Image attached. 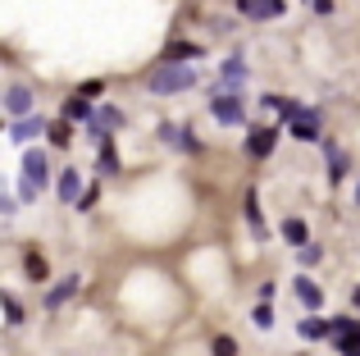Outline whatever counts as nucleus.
Listing matches in <instances>:
<instances>
[{
	"label": "nucleus",
	"mask_w": 360,
	"mask_h": 356,
	"mask_svg": "<svg viewBox=\"0 0 360 356\" xmlns=\"http://www.w3.org/2000/svg\"><path fill=\"white\" fill-rule=\"evenodd\" d=\"M315 5V14H333V0H310Z\"/></svg>",
	"instance_id": "c756f323"
},
{
	"label": "nucleus",
	"mask_w": 360,
	"mask_h": 356,
	"mask_svg": "<svg viewBox=\"0 0 360 356\" xmlns=\"http://www.w3.org/2000/svg\"><path fill=\"white\" fill-rule=\"evenodd\" d=\"M242 78H246V60H242V55H229V60L219 64V82H233V87H242Z\"/></svg>",
	"instance_id": "dca6fc26"
},
{
	"label": "nucleus",
	"mask_w": 360,
	"mask_h": 356,
	"mask_svg": "<svg viewBox=\"0 0 360 356\" xmlns=\"http://www.w3.org/2000/svg\"><path fill=\"white\" fill-rule=\"evenodd\" d=\"M46 119L41 115H23V119H14V128H9V137H14V142H32V137H41L46 133Z\"/></svg>",
	"instance_id": "1a4fd4ad"
},
{
	"label": "nucleus",
	"mask_w": 360,
	"mask_h": 356,
	"mask_svg": "<svg viewBox=\"0 0 360 356\" xmlns=\"http://www.w3.org/2000/svg\"><path fill=\"white\" fill-rule=\"evenodd\" d=\"M288 128H292L297 142H319V115H315V110H306L301 119H288Z\"/></svg>",
	"instance_id": "9d476101"
},
{
	"label": "nucleus",
	"mask_w": 360,
	"mask_h": 356,
	"mask_svg": "<svg viewBox=\"0 0 360 356\" xmlns=\"http://www.w3.org/2000/svg\"><path fill=\"white\" fill-rule=\"evenodd\" d=\"M160 137H165L169 146H178V151H201V142L187 133V124H165V128H160Z\"/></svg>",
	"instance_id": "9b49d317"
},
{
	"label": "nucleus",
	"mask_w": 360,
	"mask_h": 356,
	"mask_svg": "<svg viewBox=\"0 0 360 356\" xmlns=\"http://www.w3.org/2000/svg\"><path fill=\"white\" fill-rule=\"evenodd\" d=\"M242 18H255V23H274L283 18V0H238Z\"/></svg>",
	"instance_id": "39448f33"
},
{
	"label": "nucleus",
	"mask_w": 360,
	"mask_h": 356,
	"mask_svg": "<svg viewBox=\"0 0 360 356\" xmlns=\"http://www.w3.org/2000/svg\"><path fill=\"white\" fill-rule=\"evenodd\" d=\"M192 87H196V69L183 60H165L146 73V91H155V96H178V91H192Z\"/></svg>",
	"instance_id": "f257e3e1"
},
{
	"label": "nucleus",
	"mask_w": 360,
	"mask_h": 356,
	"mask_svg": "<svg viewBox=\"0 0 360 356\" xmlns=\"http://www.w3.org/2000/svg\"><path fill=\"white\" fill-rule=\"evenodd\" d=\"M82 288V274H69V279H60V284L46 293V311H60L64 302H73V293Z\"/></svg>",
	"instance_id": "0eeeda50"
},
{
	"label": "nucleus",
	"mask_w": 360,
	"mask_h": 356,
	"mask_svg": "<svg viewBox=\"0 0 360 356\" xmlns=\"http://www.w3.org/2000/svg\"><path fill=\"white\" fill-rule=\"evenodd\" d=\"M101 174H119L123 165H119V151H115V142H101V165H96Z\"/></svg>",
	"instance_id": "aec40b11"
},
{
	"label": "nucleus",
	"mask_w": 360,
	"mask_h": 356,
	"mask_svg": "<svg viewBox=\"0 0 360 356\" xmlns=\"http://www.w3.org/2000/svg\"><path fill=\"white\" fill-rule=\"evenodd\" d=\"M356 201H360V178H356Z\"/></svg>",
	"instance_id": "7c9ffc66"
},
{
	"label": "nucleus",
	"mask_w": 360,
	"mask_h": 356,
	"mask_svg": "<svg viewBox=\"0 0 360 356\" xmlns=\"http://www.w3.org/2000/svg\"><path fill=\"white\" fill-rule=\"evenodd\" d=\"M292 293H297V297H301V302H306V306H310V311H319V306H324V293H319V288H315V284H310V279H306V274H292Z\"/></svg>",
	"instance_id": "ddd939ff"
},
{
	"label": "nucleus",
	"mask_w": 360,
	"mask_h": 356,
	"mask_svg": "<svg viewBox=\"0 0 360 356\" xmlns=\"http://www.w3.org/2000/svg\"><path fill=\"white\" fill-rule=\"evenodd\" d=\"M301 338H310V343H319V338H328V320H301Z\"/></svg>",
	"instance_id": "4be33fe9"
},
{
	"label": "nucleus",
	"mask_w": 360,
	"mask_h": 356,
	"mask_svg": "<svg viewBox=\"0 0 360 356\" xmlns=\"http://www.w3.org/2000/svg\"><path fill=\"white\" fill-rule=\"evenodd\" d=\"M37 192H41V187H37L32 178H23V183H18V196H23V201H37Z\"/></svg>",
	"instance_id": "cd10ccee"
},
{
	"label": "nucleus",
	"mask_w": 360,
	"mask_h": 356,
	"mask_svg": "<svg viewBox=\"0 0 360 356\" xmlns=\"http://www.w3.org/2000/svg\"><path fill=\"white\" fill-rule=\"evenodd\" d=\"M101 91H105V82H101V78H91V82H82V87H78V96H87V101H96V96H101Z\"/></svg>",
	"instance_id": "bb28decb"
},
{
	"label": "nucleus",
	"mask_w": 360,
	"mask_h": 356,
	"mask_svg": "<svg viewBox=\"0 0 360 356\" xmlns=\"http://www.w3.org/2000/svg\"><path fill=\"white\" fill-rule=\"evenodd\" d=\"M69 124H73V119H55V124L46 128V137H51V146H69Z\"/></svg>",
	"instance_id": "5701e85b"
},
{
	"label": "nucleus",
	"mask_w": 360,
	"mask_h": 356,
	"mask_svg": "<svg viewBox=\"0 0 360 356\" xmlns=\"http://www.w3.org/2000/svg\"><path fill=\"white\" fill-rule=\"evenodd\" d=\"M274 146H278V128L260 124V128H251V133H246V155H255V160H264Z\"/></svg>",
	"instance_id": "20e7f679"
},
{
	"label": "nucleus",
	"mask_w": 360,
	"mask_h": 356,
	"mask_svg": "<svg viewBox=\"0 0 360 356\" xmlns=\"http://www.w3.org/2000/svg\"><path fill=\"white\" fill-rule=\"evenodd\" d=\"M283 238H288L292 247H306V238H310L306 220H297V215H288V220H283Z\"/></svg>",
	"instance_id": "f3484780"
},
{
	"label": "nucleus",
	"mask_w": 360,
	"mask_h": 356,
	"mask_svg": "<svg viewBox=\"0 0 360 356\" xmlns=\"http://www.w3.org/2000/svg\"><path fill=\"white\" fill-rule=\"evenodd\" d=\"M201 46H196V42H169V51H165V60H183V64H196V60H201Z\"/></svg>",
	"instance_id": "2eb2a0df"
},
{
	"label": "nucleus",
	"mask_w": 360,
	"mask_h": 356,
	"mask_svg": "<svg viewBox=\"0 0 360 356\" xmlns=\"http://www.w3.org/2000/svg\"><path fill=\"white\" fill-rule=\"evenodd\" d=\"M23 269H27V279H32V284H46V279H51V269H46V256H41V251H27Z\"/></svg>",
	"instance_id": "6ab92c4d"
},
{
	"label": "nucleus",
	"mask_w": 360,
	"mask_h": 356,
	"mask_svg": "<svg viewBox=\"0 0 360 356\" xmlns=\"http://www.w3.org/2000/svg\"><path fill=\"white\" fill-rule=\"evenodd\" d=\"M55 187H60V201L64 205H78L82 201V174L73 170V165H69V170H60V183H55Z\"/></svg>",
	"instance_id": "6e6552de"
},
{
	"label": "nucleus",
	"mask_w": 360,
	"mask_h": 356,
	"mask_svg": "<svg viewBox=\"0 0 360 356\" xmlns=\"http://www.w3.org/2000/svg\"><path fill=\"white\" fill-rule=\"evenodd\" d=\"M210 115L219 119V124H246V101H242V87H233V82H219L210 96Z\"/></svg>",
	"instance_id": "f03ea898"
},
{
	"label": "nucleus",
	"mask_w": 360,
	"mask_h": 356,
	"mask_svg": "<svg viewBox=\"0 0 360 356\" xmlns=\"http://www.w3.org/2000/svg\"><path fill=\"white\" fill-rule=\"evenodd\" d=\"M64 119H91V101L87 96H69L64 101Z\"/></svg>",
	"instance_id": "412c9836"
},
{
	"label": "nucleus",
	"mask_w": 360,
	"mask_h": 356,
	"mask_svg": "<svg viewBox=\"0 0 360 356\" xmlns=\"http://www.w3.org/2000/svg\"><path fill=\"white\" fill-rule=\"evenodd\" d=\"M251 324H255V329H274V311H269V302H260V306L251 311Z\"/></svg>",
	"instance_id": "b1692460"
},
{
	"label": "nucleus",
	"mask_w": 360,
	"mask_h": 356,
	"mask_svg": "<svg viewBox=\"0 0 360 356\" xmlns=\"http://www.w3.org/2000/svg\"><path fill=\"white\" fill-rule=\"evenodd\" d=\"M242 201H246V224H251L255 242H264V238H269V224H264V215H260V196H255V192H246Z\"/></svg>",
	"instance_id": "f8f14e48"
},
{
	"label": "nucleus",
	"mask_w": 360,
	"mask_h": 356,
	"mask_svg": "<svg viewBox=\"0 0 360 356\" xmlns=\"http://www.w3.org/2000/svg\"><path fill=\"white\" fill-rule=\"evenodd\" d=\"M324 155H328V183H338V178H347V155L338 151L333 142H324Z\"/></svg>",
	"instance_id": "a211bd4d"
},
{
	"label": "nucleus",
	"mask_w": 360,
	"mask_h": 356,
	"mask_svg": "<svg viewBox=\"0 0 360 356\" xmlns=\"http://www.w3.org/2000/svg\"><path fill=\"white\" fill-rule=\"evenodd\" d=\"M5 320H9V324H23V306H18L14 293H5Z\"/></svg>",
	"instance_id": "393cba45"
},
{
	"label": "nucleus",
	"mask_w": 360,
	"mask_h": 356,
	"mask_svg": "<svg viewBox=\"0 0 360 356\" xmlns=\"http://www.w3.org/2000/svg\"><path fill=\"white\" fill-rule=\"evenodd\" d=\"M23 178H32L37 187H46V178H51V155L32 146V151L23 155Z\"/></svg>",
	"instance_id": "423d86ee"
},
{
	"label": "nucleus",
	"mask_w": 360,
	"mask_h": 356,
	"mask_svg": "<svg viewBox=\"0 0 360 356\" xmlns=\"http://www.w3.org/2000/svg\"><path fill=\"white\" fill-rule=\"evenodd\" d=\"M5 110H9L14 119L32 115V91H27V87H9V91H5Z\"/></svg>",
	"instance_id": "4468645a"
},
{
	"label": "nucleus",
	"mask_w": 360,
	"mask_h": 356,
	"mask_svg": "<svg viewBox=\"0 0 360 356\" xmlns=\"http://www.w3.org/2000/svg\"><path fill=\"white\" fill-rule=\"evenodd\" d=\"M328 343L338 348V356H360V320H352V315L328 320Z\"/></svg>",
	"instance_id": "7ed1b4c3"
},
{
	"label": "nucleus",
	"mask_w": 360,
	"mask_h": 356,
	"mask_svg": "<svg viewBox=\"0 0 360 356\" xmlns=\"http://www.w3.org/2000/svg\"><path fill=\"white\" fill-rule=\"evenodd\" d=\"M96 201H101V192H96V187H87V192H82V201H78V210H91Z\"/></svg>",
	"instance_id": "c85d7f7f"
},
{
	"label": "nucleus",
	"mask_w": 360,
	"mask_h": 356,
	"mask_svg": "<svg viewBox=\"0 0 360 356\" xmlns=\"http://www.w3.org/2000/svg\"><path fill=\"white\" fill-rule=\"evenodd\" d=\"M210 352H214V356H238V343H233L229 333H219V338L210 343Z\"/></svg>",
	"instance_id": "a878e982"
}]
</instances>
